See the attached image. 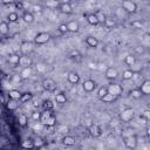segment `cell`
<instances>
[{"label": "cell", "mask_w": 150, "mask_h": 150, "mask_svg": "<svg viewBox=\"0 0 150 150\" xmlns=\"http://www.w3.org/2000/svg\"><path fill=\"white\" fill-rule=\"evenodd\" d=\"M121 7L123 8V11L127 14H134L137 11V4L135 1H131V0H124V1H122Z\"/></svg>", "instance_id": "1"}, {"label": "cell", "mask_w": 150, "mask_h": 150, "mask_svg": "<svg viewBox=\"0 0 150 150\" xmlns=\"http://www.w3.org/2000/svg\"><path fill=\"white\" fill-rule=\"evenodd\" d=\"M50 40V34L47 32H40L34 38V45H45Z\"/></svg>", "instance_id": "2"}, {"label": "cell", "mask_w": 150, "mask_h": 150, "mask_svg": "<svg viewBox=\"0 0 150 150\" xmlns=\"http://www.w3.org/2000/svg\"><path fill=\"white\" fill-rule=\"evenodd\" d=\"M34 50V42L32 41H23L20 45V52L21 55H30V53Z\"/></svg>", "instance_id": "3"}, {"label": "cell", "mask_w": 150, "mask_h": 150, "mask_svg": "<svg viewBox=\"0 0 150 150\" xmlns=\"http://www.w3.org/2000/svg\"><path fill=\"white\" fill-rule=\"evenodd\" d=\"M124 145L128 148V149H130V150H134V149H136V146H137V136L135 135V134H131V135H129V136H127V137H124Z\"/></svg>", "instance_id": "4"}, {"label": "cell", "mask_w": 150, "mask_h": 150, "mask_svg": "<svg viewBox=\"0 0 150 150\" xmlns=\"http://www.w3.org/2000/svg\"><path fill=\"white\" fill-rule=\"evenodd\" d=\"M107 90H108L109 94H111V95H114V96H116V97H118V96L123 93V88H122V86L118 84V83H110V84L107 87Z\"/></svg>", "instance_id": "5"}, {"label": "cell", "mask_w": 150, "mask_h": 150, "mask_svg": "<svg viewBox=\"0 0 150 150\" xmlns=\"http://www.w3.org/2000/svg\"><path fill=\"white\" fill-rule=\"evenodd\" d=\"M42 87H43V89L47 90V91H53V90H55V88H56V82H55L52 77H46V79H43V81H42Z\"/></svg>", "instance_id": "6"}, {"label": "cell", "mask_w": 150, "mask_h": 150, "mask_svg": "<svg viewBox=\"0 0 150 150\" xmlns=\"http://www.w3.org/2000/svg\"><path fill=\"white\" fill-rule=\"evenodd\" d=\"M57 9H59L61 13H63V14H70V13H73V6H71V4L68 2V1H66V2H60L59 6H57Z\"/></svg>", "instance_id": "7"}, {"label": "cell", "mask_w": 150, "mask_h": 150, "mask_svg": "<svg viewBox=\"0 0 150 150\" xmlns=\"http://www.w3.org/2000/svg\"><path fill=\"white\" fill-rule=\"evenodd\" d=\"M82 88H83V90H84L86 93H91V91H94L95 88H96V82H95L94 80L88 79V80H86V81L82 83Z\"/></svg>", "instance_id": "8"}, {"label": "cell", "mask_w": 150, "mask_h": 150, "mask_svg": "<svg viewBox=\"0 0 150 150\" xmlns=\"http://www.w3.org/2000/svg\"><path fill=\"white\" fill-rule=\"evenodd\" d=\"M120 117H121V120L123 122H130L132 120V117H134V110L131 108H127L121 112Z\"/></svg>", "instance_id": "9"}, {"label": "cell", "mask_w": 150, "mask_h": 150, "mask_svg": "<svg viewBox=\"0 0 150 150\" xmlns=\"http://www.w3.org/2000/svg\"><path fill=\"white\" fill-rule=\"evenodd\" d=\"M19 64H20L22 68L32 67V64H33V60H32V57H30L29 55H20Z\"/></svg>", "instance_id": "10"}, {"label": "cell", "mask_w": 150, "mask_h": 150, "mask_svg": "<svg viewBox=\"0 0 150 150\" xmlns=\"http://www.w3.org/2000/svg\"><path fill=\"white\" fill-rule=\"evenodd\" d=\"M104 75H105V77L108 79V80H116L117 79V76H118V71H117V69L116 68H114V67H108L107 68V70H105V73H104Z\"/></svg>", "instance_id": "11"}, {"label": "cell", "mask_w": 150, "mask_h": 150, "mask_svg": "<svg viewBox=\"0 0 150 150\" xmlns=\"http://www.w3.org/2000/svg\"><path fill=\"white\" fill-rule=\"evenodd\" d=\"M66 23H67V29H68V32H70V33H76V32H79V29H80V23H79L77 20H70V21H68V22H66Z\"/></svg>", "instance_id": "12"}, {"label": "cell", "mask_w": 150, "mask_h": 150, "mask_svg": "<svg viewBox=\"0 0 150 150\" xmlns=\"http://www.w3.org/2000/svg\"><path fill=\"white\" fill-rule=\"evenodd\" d=\"M89 132H90V135L94 138H97V137H101L102 136V129L97 124H91L90 128H89Z\"/></svg>", "instance_id": "13"}, {"label": "cell", "mask_w": 150, "mask_h": 150, "mask_svg": "<svg viewBox=\"0 0 150 150\" xmlns=\"http://www.w3.org/2000/svg\"><path fill=\"white\" fill-rule=\"evenodd\" d=\"M75 143H76V139L71 135H66L62 137V144L66 146H73V145H75Z\"/></svg>", "instance_id": "14"}, {"label": "cell", "mask_w": 150, "mask_h": 150, "mask_svg": "<svg viewBox=\"0 0 150 150\" xmlns=\"http://www.w3.org/2000/svg\"><path fill=\"white\" fill-rule=\"evenodd\" d=\"M67 80H68V82L71 83V84H77L81 79H80V75H79L76 71H70V73L68 74V76H67Z\"/></svg>", "instance_id": "15"}, {"label": "cell", "mask_w": 150, "mask_h": 150, "mask_svg": "<svg viewBox=\"0 0 150 150\" xmlns=\"http://www.w3.org/2000/svg\"><path fill=\"white\" fill-rule=\"evenodd\" d=\"M32 74H33V68L26 67V68H22V70L20 71V77H21V80H27L32 76Z\"/></svg>", "instance_id": "16"}, {"label": "cell", "mask_w": 150, "mask_h": 150, "mask_svg": "<svg viewBox=\"0 0 150 150\" xmlns=\"http://www.w3.org/2000/svg\"><path fill=\"white\" fill-rule=\"evenodd\" d=\"M139 90H141L142 95H149L150 94V81L149 80L143 81L139 87Z\"/></svg>", "instance_id": "17"}, {"label": "cell", "mask_w": 150, "mask_h": 150, "mask_svg": "<svg viewBox=\"0 0 150 150\" xmlns=\"http://www.w3.org/2000/svg\"><path fill=\"white\" fill-rule=\"evenodd\" d=\"M84 42H86L89 47H91V48H96V47L98 46V40H97V38L91 36V35L87 36L86 40H84Z\"/></svg>", "instance_id": "18"}, {"label": "cell", "mask_w": 150, "mask_h": 150, "mask_svg": "<svg viewBox=\"0 0 150 150\" xmlns=\"http://www.w3.org/2000/svg\"><path fill=\"white\" fill-rule=\"evenodd\" d=\"M21 148L22 149H26V150H32L35 148V142L33 139H25L22 143H21Z\"/></svg>", "instance_id": "19"}, {"label": "cell", "mask_w": 150, "mask_h": 150, "mask_svg": "<svg viewBox=\"0 0 150 150\" xmlns=\"http://www.w3.org/2000/svg\"><path fill=\"white\" fill-rule=\"evenodd\" d=\"M86 18H87V22L89 25H91V26H97L98 25V20H97V16H96L95 13H89Z\"/></svg>", "instance_id": "20"}, {"label": "cell", "mask_w": 150, "mask_h": 150, "mask_svg": "<svg viewBox=\"0 0 150 150\" xmlns=\"http://www.w3.org/2000/svg\"><path fill=\"white\" fill-rule=\"evenodd\" d=\"M21 94H22V93H20L18 89H11V90L8 91V97H9V100L19 101L20 97H21Z\"/></svg>", "instance_id": "21"}, {"label": "cell", "mask_w": 150, "mask_h": 150, "mask_svg": "<svg viewBox=\"0 0 150 150\" xmlns=\"http://www.w3.org/2000/svg\"><path fill=\"white\" fill-rule=\"evenodd\" d=\"M22 20L26 22V23H32L34 21V15L32 12H28V11H25L23 14H22Z\"/></svg>", "instance_id": "22"}, {"label": "cell", "mask_w": 150, "mask_h": 150, "mask_svg": "<svg viewBox=\"0 0 150 150\" xmlns=\"http://www.w3.org/2000/svg\"><path fill=\"white\" fill-rule=\"evenodd\" d=\"M9 33V25L7 21H1L0 22V34L1 35H7Z\"/></svg>", "instance_id": "23"}, {"label": "cell", "mask_w": 150, "mask_h": 150, "mask_svg": "<svg viewBox=\"0 0 150 150\" xmlns=\"http://www.w3.org/2000/svg\"><path fill=\"white\" fill-rule=\"evenodd\" d=\"M55 101L56 103L59 104H64L67 102V96L64 93H59V94H55Z\"/></svg>", "instance_id": "24"}, {"label": "cell", "mask_w": 150, "mask_h": 150, "mask_svg": "<svg viewBox=\"0 0 150 150\" xmlns=\"http://www.w3.org/2000/svg\"><path fill=\"white\" fill-rule=\"evenodd\" d=\"M42 125H45V127H54V125H56V117H55L54 115H52L50 117H48V118L42 123Z\"/></svg>", "instance_id": "25"}, {"label": "cell", "mask_w": 150, "mask_h": 150, "mask_svg": "<svg viewBox=\"0 0 150 150\" xmlns=\"http://www.w3.org/2000/svg\"><path fill=\"white\" fill-rule=\"evenodd\" d=\"M19 60H20V55L19 54H11L8 56V62L13 66H16L19 64Z\"/></svg>", "instance_id": "26"}, {"label": "cell", "mask_w": 150, "mask_h": 150, "mask_svg": "<svg viewBox=\"0 0 150 150\" xmlns=\"http://www.w3.org/2000/svg\"><path fill=\"white\" fill-rule=\"evenodd\" d=\"M124 63L127 64V66H129V67H131V66H134L135 63H136V56L135 55H127L125 56V59H124Z\"/></svg>", "instance_id": "27"}, {"label": "cell", "mask_w": 150, "mask_h": 150, "mask_svg": "<svg viewBox=\"0 0 150 150\" xmlns=\"http://www.w3.org/2000/svg\"><path fill=\"white\" fill-rule=\"evenodd\" d=\"M33 98V94L32 93H23V94H21V97H20V100H19V102H21V103H26V102H28V101H30Z\"/></svg>", "instance_id": "28"}, {"label": "cell", "mask_w": 150, "mask_h": 150, "mask_svg": "<svg viewBox=\"0 0 150 150\" xmlns=\"http://www.w3.org/2000/svg\"><path fill=\"white\" fill-rule=\"evenodd\" d=\"M116 98H117L116 96H114V95H111V94L108 93V94H105V95H104L102 98H100V100L103 101L104 103H112L114 101H116Z\"/></svg>", "instance_id": "29"}, {"label": "cell", "mask_w": 150, "mask_h": 150, "mask_svg": "<svg viewBox=\"0 0 150 150\" xmlns=\"http://www.w3.org/2000/svg\"><path fill=\"white\" fill-rule=\"evenodd\" d=\"M103 25L107 27V28H114L115 27V25H116V21H115V19L114 18H105V20H104V22H103Z\"/></svg>", "instance_id": "30"}, {"label": "cell", "mask_w": 150, "mask_h": 150, "mask_svg": "<svg viewBox=\"0 0 150 150\" xmlns=\"http://www.w3.org/2000/svg\"><path fill=\"white\" fill-rule=\"evenodd\" d=\"M134 70L132 69H125L123 73H122V79L123 80H131L134 77Z\"/></svg>", "instance_id": "31"}, {"label": "cell", "mask_w": 150, "mask_h": 150, "mask_svg": "<svg viewBox=\"0 0 150 150\" xmlns=\"http://www.w3.org/2000/svg\"><path fill=\"white\" fill-rule=\"evenodd\" d=\"M129 94H130V96H131L132 98H135V100H138V98L142 97V93H141L139 88H134V89H131Z\"/></svg>", "instance_id": "32"}, {"label": "cell", "mask_w": 150, "mask_h": 150, "mask_svg": "<svg viewBox=\"0 0 150 150\" xmlns=\"http://www.w3.org/2000/svg\"><path fill=\"white\" fill-rule=\"evenodd\" d=\"M7 19H8L9 22L15 23V22L19 20V15H18L16 12H11V13H8V15H7Z\"/></svg>", "instance_id": "33"}, {"label": "cell", "mask_w": 150, "mask_h": 150, "mask_svg": "<svg viewBox=\"0 0 150 150\" xmlns=\"http://www.w3.org/2000/svg\"><path fill=\"white\" fill-rule=\"evenodd\" d=\"M18 107H19V102L15 101V100H9V101L7 102V108H8L9 110H16Z\"/></svg>", "instance_id": "34"}, {"label": "cell", "mask_w": 150, "mask_h": 150, "mask_svg": "<svg viewBox=\"0 0 150 150\" xmlns=\"http://www.w3.org/2000/svg\"><path fill=\"white\" fill-rule=\"evenodd\" d=\"M95 14H96V16H97L98 23H103V22H104V20H105V18H107V15H105L103 12H101V11H97Z\"/></svg>", "instance_id": "35"}, {"label": "cell", "mask_w": 150, "mask_h": 150, "mask_svg": "<svg viewBox=\"0 0 150 150\" xmlns=\"http://www.w3.org/2000/svg\"><path fill=\"white\" fill-rule=\"evenodd\" d=\"M27 123H28V117L26 116V115H20L19 116V124L21 125V127H26L27 125Z\"/></svg>", "instance_id": "36"}, {"label": "cell", "mask_w": 150, "mask_h": 150, "mask_svg": "<svg viewBox=\"0 0 150 150\" xmlns=\"http://www.w3.org/2000/svg\"><path fill=\"white\" fill-rule=\"evenodd\" d=\"M57 30H59L61 34L67 33V32H68V29H67V23H66V22H61V23L59 25V27H57Z\"/></svg>", "instance_id": "37"}, {"label": "cell", "mask_w": 150, "mask_h": 150, "mask_svg": "<svg viewBox=\"0 0 150 150\" xmlns=\"http://www.w3.org/2000/svg\"><path fill=\"white\" fill-rule=\"evenodd\" d=\"M105 94H108V90H107V87H101L98 90H97V96L98 98H102Z\"/></svg>", "instance_id": "38"}, {"label": "cell", "mask_w": 150, "mask_h": 150, "mask_svg": "<svg viewBox=\"0 0 150 150\" xmlns=\"http://www.w3.org/2000/svg\"><path fill=\"white\" fill-rule=\"evenodd\" d=\"M32 120H34L35 122H39L41 120V112L40 111H33L32 112Z\"/></svg>", "instance_id": "39"}, {"label": "cell", "mask_w": 150, "mask_h": 150, "mask_svg": "<svg viewBox=\"0 0 150 150\" xmlns=\"http://www.w3.org/2000/svg\"><path fill=\"white\" fill-rule=\"evenodd\" d=\"M43 107H45V109H46V110H52V109H53V107H54V104H53V102H52L50 100H47V101H45Z\"/></svg>", "instance_id": "40"}, {"label": "cell", "mask_w": 150, "mask_h": 150, "mask_svg": "<svg viewBox=\"0 0 150 150\" xmlns=\"http://www.w3.org/2000/svg\"><path fill=\"white\" fill-rule=\"evenodd\" d=\"M131 26H134L135 28H141L142 22H141V21H132V22H131Z\"/></svg>", "instance_id": "41"}, {"label": "cell", "mask_w": 150, "mask_h": 150, "mask_svg": "<svg viewBox=\"0 0 150 150\" xmlns=\"http://www.w3.org/2000/svg\"><path fill=\"white\" fill-rule=\"evenodd\" d=\"M67 131H68V127H66V125L59 127V132H67Z\"/></svg>", "instance_id": "42"}, {"label": "cell", "mask_w": 150, "mask_h": 150, "mask_svg": "<svg viewBox=\"0 0 150 150\" xmlns=\"http://www.w3.org/2000/svg\"><path fill=\"white\" fill-rule=\"evenodd\" d=\"M144 116H145V120L149 118V110H145V111H144Z\"/></svg>", "instance_id": "43"}, {"label": "cell", "mask_w": 150, "mask_h": 150, "mask_svg": "<svg viewBox=\"0 0 150 150\" xmlns=\"http://www.w3.org/2000/svg\"><path fill=\"white\" fill-rule=\"evenodd\" d=\"M2 4L4 5H12V4H14L13 1H2Z\"/></svg>", "instance_id": "44"}, {"label": "cell", "mask_w": 150, "mask_h": 150, "mask_svg": "<svg viewBox=\"0 0 150 150\" xmlns=\"http://www.w3.org/2000/svg\"><path fill=\"white\" fill-rule=\"evenodd\" d=\"M22 150H26V149H22Z\"/></svg>", "instance_id": "45"}, {"label": "cell", "mask_w": 150, "mask_h": 150, "mask_svg": "<svg viewBox=\"0 0 150 150\" xmlns=\"http://www.w3.org/2000/svg\"><path fill=\"white\" fill-rule=\"evenodd\" d=\"M0 41H1V40H0Z\"/></svg>", "instance_id": "46"}]
</instances>
